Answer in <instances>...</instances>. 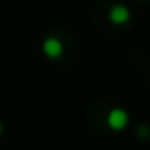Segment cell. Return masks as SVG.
Wrapping results in <instances>:
<instances>
[{
    "label": "cell",
    "instance_id": "6da1fadb",
    "mask_svg": "<svg viewBox=\"0 0 150 150\" xmlns=\"http://www.w3.org/2000/svg\"><path fill=\"white\" fill-rule=\"evenodd\" d=\"M45 54L59 63V65H72L79 58V44L67 32H52L44 42Z\"/></svg>",
    "mask_w": 150,
    "mask_h": 150
}]
</instances>
